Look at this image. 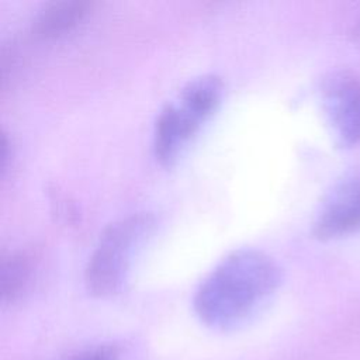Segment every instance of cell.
I'll return each instance as SVG.
<instances>
[{"mask_svg": "<svg viewBox=\"0 0 360 360\" xmlns=\"http://www.w3.org/2000/svg\"><path fill=\"white\" fill-rule=\"evenodd\" d=\"M222 94L224 83L219 76L201 75L187 82L160 110L153 128L152 149L162 166L170 167L177 163L217 111Z\"/></svg>", "mask_w": 360, "mask_h": 360, "instance_id": "cell-2", "label": "cell"}, {"mask_svg": "<svg viewBox=\"0 0 360 360\" xmlns=\"http://www.w3.org/2000/svg\"><path fill=\"white\" fill-rule=\"evenodd\" d=\"M350 37H352V41L353 44H356V46L360 48V17L359 20L354 22L352 31H350Z\"/></svg>", "mask_w": 360, "mask_h": 360, "instance_id": "cell-9", "label": "cell"}, {"mask_svg": "<svg viewBox=\"0 0 360 360\" xmlns=\"http://www.w3.org/2000/svg\"><path fill=\"white\" fill-rule=\"evenodd\" d=\"M156 225V217L143 211L127 215L103 231L84 269V284L91 295L107 298L124 288Z\"/></svg>", "mask_w": 360, "mask_h": 360, "instance_id": "cell-3", "label": "cell"}, {"mask_svg": "<svg viewBox=\"0 0 360 360\" xmlns=\"http://www.w3.org/2000/svg\"><path fill=\"white\" fill-rule=\"evenodd\" d=\"M76 360H120V352L112 345H104L77 357Z\"/></svg>", "mask_w": 360, "mask_h": 360, "instance_id": "cell-8", "label": "cell"}, {"mask_svg": "<svg viewBox=\"0 0 360 360\" xmlns=\"http://www.w3.org/2000/svg\"><path fill=\"white\" fill-rule=\"evenodd\" d=\"M359 231L360 166H356L336 179L322 197L312 221V233L321 240H332Z\"/></svg>", "mask_w": 360, "mask_h": 360, "instance_id": "cell-4", "label": "cell"}, {"mask_svg": "<svg viewBox=\"0 0 360 360\" xmlns=\"http://www.w3.org/2000/svg\"><path fill=\"white\" fill-rule=\"evenodd\" d=\"M281 285V269L267 253L243 248L226 255L201 281L193 308L215 330H235L255 319Z\"/></svg>", "mask_w": 360, "mask_h": 360, "instance_id": "cell-1", "label": "cell"}, {"mask_svg": "<svg viewBox=\"0 0 360 360\" xmlns=\"http://www.w3.org/2000/svg\"><path fill=\"white\" fill-rule=\"evenodd\" d=\"M91 4L79 0H60L44 4L34 15L31 34L38 41H58L79 30L87 20Z\"/></svg>", "mask_w": 360, "mask_h": 360, "instance_id": "cell-6", "label": "cell"}, {"mask_svg": "<svg viewBox=\"0 0 360 360\" xmlns=\"http://www.w3.org/2000/svg\"><path fill=\"white\" fill-rule=\"evenodd\" d=\"M321 104L332 135L342 148L360 143V77L329 73L321 84Z\"/></svg>", "mask_w": 360, "mask_h": 360, "instance_id": "cell-5", "label": "cell"}, {"mask_svg": "<svg viewBox=\"0 0 360 360\" xmlns=\"http://www.w3.org/2000/svg\"><path fill=\"white\" fill-rule=\"evenodd\" d=\"M38 273V260L28 250H13L1 257L0 300L4 305L21 301L32 288Z\"/></svg>", "mask_w": 360, "mask_h": 360, "instance_id": "cell-7", "label": "cell"}]
</instances>
